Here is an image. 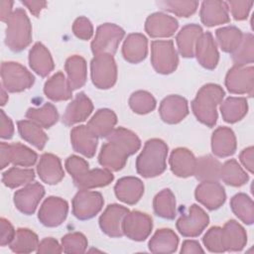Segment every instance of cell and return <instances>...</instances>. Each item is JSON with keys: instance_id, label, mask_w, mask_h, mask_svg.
I'll use <instances>...</instances> for the list:
<instances>
[{"instance_id": "5bb4252c", "label": "cell", "mask_w": 254, "mask_h": 254, "mask_svg": "<svg viewBox=\"0 0 254 254\" xmlns=\"http://www.w3.org/2000/svg\"><path fill=\"white\" fill-rule=\"evenodd\" d=\"M44 194L45 189L41 184L30 183L14 193V203L21 212L33 214Z\"/></svg>"}, {"instance_id": "2e32d148", "label": "cell", "mask_w": 254, "mask_h": 254, "mask_svg": "<svg viewBox=\"0 0 254 254\" xmlns=\"http://www.w3.org/2000/svg\"><path fill=\"white\" fill-rule=\"evenodd\" d=\"M159 113L164 122L169 124L179 123L189 113L188 101L180 95H169L162 100Z\"/></svg>"}, {"instance_id": "680465c9", "label": "cell", "mask_w": 254, "mask_h": 254, "mask_svg": "<svg viewBox=\"0 0 254 254\" xmlns=\"http://www.w3.org/2000/svg\"><path fill=\"white\" fill-rule=\"evenodd\" d=\"M14 134V125L12 120L0 110V137L3 139H10Z\"/></svg>"}, {"instance_id": "83f0119b", "label": "cell", "mask_w": 254, "mask_h": 254, "mask_svg": "<svg viewBox=\"0 0 254 254\" xmlns=\"http://www.w3.org/2000/svg\"><path fill=\"white\" fill-rule=\"evenodd\" d=\"M114 179L111 171L103 169L87 170L81 175L73 178L75 187L79 190H89L93 188H101L109 185Z\"/></svg>"}, {"instance_id": "7dc6e473", "label": "cell", "mask_w": 254, "mask_h": 254, "mask_svg": "<svg viewBox=\"0 0 254 254\" xmlns=\"http://www.w3.org/2000/svg\"><path fill=\"white\" fill-rule=\"evenodd\" d=\"M253 35L245 34L243 35L242 41L239 47L232 53V61L234 65L244 66L246 64H252L254 60L253 53Z\"/></svg>"}, {"instance_id": "ffe728a7", "label": "cell", "mask_w": 254, "mask_h": 254, "mask_svg": "<svg viewBox=\"0 0 254 254\" xmlns=\"http://www.w3.org/2000/svg\"><path fill=\"white\" fill-rule=\"evenodd\" d=\"M92 110L93 105L91 100L83 92H79L67 105L63 116V123L66 126H71L82 122L90 115Z\"/></svg>"}, {"instance_id": "4fadbf2b", "label": "cell", "mask_w": 254, "mask_h": 254, "mask_svg": "<svg viewBox=\"0 0 254 254\" xmlns=\"http://www.w3.org/2000/svg\"><path fill=\"white\" fill-rule=\"evenodd\" d=\"M68 211L67 202L58 196L48 197L40 207L38 218L48 227H56L62 224Z\"/></svg>"}, {"instance_id": "3957f363", "label": "cell", "mask_w": 254, "mask_h": 254, "mask_svg": "<svg viewBox=\"0 0 254 254\" xmlns=\"http://www.w3.org/2000/svg\"><path fill=\"white\" fill-rule=\"evenodd\" d=\"M168 146L161 139H151L145 143L143 151L137 157L136 170L144 178H153L166 170Z\"/></svg>"}, {"instance_id": "ba28073f", "label": "cell", "mask_w": 254, "mask_h": 254, "mask_svg": "<svg viewBox=\"0 0 254 254\" xmlns=\"http://www.w3.org/2000/svg\"><path fill=\"white\" fill-rule=\"evenodd\" d=\"M151 63L159 73L167 74L173 72L179 64L173 41H153L151 44Z\"/></svg>"}, {"instance_id": "8fae6325", "label": "cell", "mask_w": 254, "mask_h": 254, "mask_svg": "<svg viewBox=\"0 0 254 254\" xmlns=\"http://www.w3.org/2000/svg\"><path fill=\"white\" fill-rule=\"evenodd\" d=\"M153 227L152 218L141 211H129L122 222L123 234L135 241L145 240Z\"/></svg>"}, {"instance_id": "f6af8a7d", "label": "cell", "mask_w": 254, "mask_h": 254, "mask_svg": "<svg viewBox=\"0 0 254 254\" xmlns=\"http://www.w3.org/2000/svg\"><path fill=\"white\" fill-rule=\"evenodd\" d=\"M35 179V172L32 169H20L13 167L8 171L3 173L2 182L3 184L10 188L15 189L23 185H28L32 183Z\"/></svg>"}, {"instance_id": "bcb514c9", "label": "cell", "mask_w": 254, "mask_h": 254, "mask_svg": "<svg viewBox=\"0 0 254 254\" xmlns=\"http://www.w3.org/2000/svg\"><path fill=\"white\" fill-rule=\"evenodd\" d=\"M9 149L10 161L16 167H31L38 159L37 154L33 150L20 143L9 144Z\"/></svg>"}, {"instance_id": "d590c367", "label": "cell", "mask_w": 254, "mask_h": 254, "mask_svg": "<svg viewBox=\"0 0 254 254\" xmlns=\"http://www.w3.org/2000/svg\"><path fill=\"white\" fill-rule=\"evenodd\" d=\"M65 71L71 89L81 87L86 81V62L80 56H71L65 62Z\"/></svg>"}, {"instance_id": "d6a6232c", "label": "cell", "mask_w": 254, "mask_h": 254, "mask_svg": "<svg viewBox=\"0 0 254 254\" xmlns=\"http://www.w3.org/2000/svg\"><path fill=\"white\" fill-rule=\"evenodd\" d=\"M202 34V29L196 24H189L181 29L177 35V44L180 54L185 58L194 56L195 44Z\"/></svg>"}, {"instance_id": "6125c7cd", "label": "cell", "mask_w": 254, "mask_h": 254, "mask_svg": "<svg viewBox=\"0 0 254 254\" xmlns=\"http://www.w3.org/2000/svg\"><path fill=\"white\" fill-rule=\"evenodd\" d=\"M0 168L4 169L7 167L11 161H10V149H9V144L2 142L0 144Z\"/></svg>"}, {"instance_id": "91938a15", "label": "cell", "mask_w": 254, "mask_h": 254, "mask_svg": "<svg viewBox=\"0 0 254 254\" xmlns=\"http://www.w3.org/2000/svg\"><path fill=\"white\" fill-rule=\"evenodd\" d=\"M253 155H254L253 147H248V148L244 149L239 156L241 163L243 164L245 169L248 170L250 173H253V168H254V160H253L254 156Z\"/></svg>"}, {"instance_id": "b9f144b4", "label": "cell", "mask_w": 254, "mask_h": 254, "mask_svg": "<svg viewBox=\"0 0 254 254\" xmlns=\"http://www.w3.org/2000/svg\"><path fill=\"white\" fill-rule=\"evenodd\" d=\"M155 213L163 218L173 219L176 216V199L174 193L165 189L156 194L153 201Z\"/></svg>"}, {"instance_id": "4dcf8cb0", "label": "cell", "mask_w": 254, "mask_h": 254, "mask_svg": "<svg viewBox=\"0 0 254 254\" xmlns=\"http://www.w3.org/2000/svg\"><path fill=\"white\" fill-rule=\"evenodd\" d=\"M44 92L48 98L54 101L67 100L72 96L69 82L62 71H58L46 81Z\"/></svg>"}, {"instance_id": "e0dca14e", "label": "cell", "mask_w": 254, "mask_h": 254, "mask_svg": "<svg viewBox=\"0 0 254 254\" xmlns=\"http://www.w3.org/2000/svg\"><path fill=\"white\" fill-rule=\"evenodd\" d=\"M194 194L196 200L210 210L220 207L226 198L224 189L218 182H201Z\"/></svg>"}, {"instance_id": "e7e4bbea", "label": "cell", "mask_w": 254, "mask_h": 254, "mask_svg": "<svg viewBox=\"0 0 254 254\" xmlns=\"http://www.w3.org/2000/svg\"><path fill=\"white\" fill-rule=\"evenodd\" d=\"M12 6H13V2L12 1H6V0H2L0 1V13H1V21L2 22H6L8 21V19L10 18V16L12 15L13 11H12Z\"/></svg>"}, {"instance_id": "ab89813d", "label": "cell", "mask_w": 254, "mask_h": 254, "mask_svg": "<svg viewBox=\"0 0 254 254\" xmlns=\"http://www.w3.org/2000/svg\"><path fill=\"white\" fill-rule=\"evenodd\" d=\"M9 245L10 249L15 253H30L37 251L39 238L32 230L28 228H19L16 231L13 241Z\"/></svg>"}, {"instance_id": "7a4b0ae2", "label": "cell", "mask_w": 254, "mask_h": 254, "mask_svg": "<svg viewBox=\"0 0 254 254\" xmlns=\"http://www.w3.org/2000/svg\"><path fill=\"white\" fill-rule=\"evenodd\" d=\"M224 91L221 86L214 83L203 85L191 102V109L196 119L212 127L217 120L216 106L222 101Z\"/></svg>"}, {"instance_id": "ac0fdd59", "label": "cell", "mask_w": 254, "mask_h": 254, "mask_svg": "<svg viewBox=\"0 0 254 254\" xmlns=\"http://www.w3.org/2000/svg\"><path fill=\"white\" fill-rule=\"evenodd\" d=\"M178 26V21L174 17L157 12L147 18L145 30L152 38H167L175 34Z\"/></svg>"}, {"instance_id": "f1b7e54d", "label": "cell", "mask_w": 254, "mask_h": 254, "mask_svg": "<svg viewBox=\"0 0 254 254\" xmlns=\"http://www.w3.org/2000/svg\"><path fill=\"white\" fill-rule=\"evenodd\" d=\"M148 52V42L142 34H130L122 47V55L124 59L131 64L142 62Z\"/></svg>"}, {"instance_id": "484cf974", "label": "cell", "mask_w": 254, "mask_h": 254, "mask_svg": "<svg viewBox=\"0 0 254 254\" xmlns=\"http://www.w3.org/2000/svg\"><path fill=\"white\" fill-rule=\"evenodd\" d=\"M170 167L172 172L181 178L193 176L196 159L193 154L186 148L175 149L170 157Z\"/></svg>"}, {"instance_id": "603a6c76", "label": "cell", "mask_w": 254, "mask_h": 254, "mask_svg": "<svg viewBox=\"0 0 254 254\" xmlns=\"http://www.w3.org/2000/svg\"><path fill=\"white\" fill-rule=\"evenodd\" d=\"M37 172L40 179L48 185L58 184L64 176L60 159L50 153L41 156L37 166Z\"/></svg>"}, {"instance_id": "cb8c5ba5", "label": "cell", "mask_w": 254, "mask_h": 254, "mask_svg": "<svg viewBox=\"0 0 254 254\" xmlns=\"http://www.w3.org/2000/svg\"><path fill=\"white\" fill-rule=\"evenodd\" d=\"M114 191L119 200L127 204H134L143 195L144 185L138 178L124 177L116 183Z\"/></svg>"}, {"instance_id": "1f68e13d", "label": "cell", "mask_w": 254, "mask_h": 254, "mask_svg": "<svg viewBox=\"0 0 254 254\" xmlns=\"http://www.w3.org/2000/svg\"><path fill=\"white\" fill-rule=\"evenodd\" d=\"M116 123V114L110 109L103 108L96 111L86 126L97 138H103L107 137L113 131Z\"/></svg>"}, {"instance_id": "9f6ffc18", "label": "cell", "mask_w": 254, "mask_h": 254, "mask_svg": "<svg viewBox=\"0 0 254 254\" xmlns=\"http://www.w3.org/2000/svg\"><path fill=\"white\" fill-rule=\"evenodd\" d=\"M0 224H1V238H0V244L1 246H5L10 244L16 234V231L13 227V225L11 224V222L9 220H7L6 218L2 217L0 220Z\"/></svg>"}, {"instance_id": "6f0895ef", "label": "cell", "mask_w": 254, "mask_h": 254, "mask_svg": "<svg viewBox=\"0 0 254 254\" xmlns=\"http://www.w3.org/2000/svg\"><path fill=\"white\" fill-rule=\"evenodd\" d=\"M63 251V247L59 244V242L52 238L47 237L43 239L37 248L38 253H61Z\"/></svg>"}, {"instance_id": "74e56055", "label": "cell", "mask_w": 254, "mask_h": 254, "mask_svg": "<svg viewBox=\"0 0 254 254\" xmlns=\"http://www.w3.org/2000/svg\"><path fill=\"white\" fill-rule=\"evenodd\" d=\"M17 125L18 131L24 140H26L39 150L44 149L48 141V137L40 125L36 124L31 120L18 121Z\"/></svg>"}, {"instance_id": "be15d7a7", "label": "cell", "mask_w": 254, "mask_h": 254, "mask_svg": "<svg viewBox=\"0 0 254 254\" xmlns=\"http://www.w3.org/2000/svg\"><path fill=\"white\" fill-rule=\"evenodd\" d=\"M22 3L30 10L34 16H39L41 10L46 7V1H22Z\"/></svg>"}, {"instance_id": "6da1fadb", "label": "cell", "mask_w": 254, "mask_h": 254, "mask_svg": "<svg viewBox=\"0 0 254 254\" xmlns=\"http://www.w3.org/2000/svg\"><path fill=\"white\" fill-rule=\"evenodd\" d=\"M106 138L107 142L101 147L98 162L109 171L121 170L128 157L136 153L141 146L138 136L123 127L114 129Z\"/></svg>"}, {"instance_id": "03108f58", "label": "cell", "mask_w": 254, "mask_h": 254, "mask_svg": "<svg viewBox=\"0 0 254 254\" xmlns=\"http://www.w3.org/2000/svg\"><path fill=\"white\" fill-rule=\"evenodd\" d=\"M8 100V95L4 90V87L1 88V105H4Z\"/></svg>"}, {"instance_id": "44dd1931", "label": "cell", "mask_w": 254, "mask_h": 254, "mask_svg": "<svg viewBox=\"0 0 254 254\" xmlns=\"http://www.w3.org/2000/svg\"><path fill=\"white\" fill-rule=\"evenodd\" d=\"M220 236L223 251H240L247 242L245 229L235 220H229L221 227Z\"/></svg>"}, {"instance_id": "d4e9b609", "label": "cell", "mask_w": 254, "mask_h": 254, "mask_svg": "<svg viewBox=\"0 0 254 254\" xmlns=\"http://www.w3.org/2000/svg\"><path fill=\"white\" fill-rule=\"evenodd\" d=\"M200 19L207 27L228 23L230 19L227 3L223 1H204L200 8Z\"/></svg>"}, {"instance_id": "f546056e", "label": "cell", "mask_w": 254, "mask_h": 254, "mask_svg": "<svg viewBox=\"0 0 254 254\" xmlns=\"http://www.w3.org/2000/svg\"><path fill=\"white\" fill-rule=\"evenodd\" d=\"M31 68L41 75L47 76L54 69V61L48 49L42 43H36L29 53Z\"/></svg>"}, {"instance_id": "f5cc1de1", "label": "cell", "mask_w": 254, "mask_h": 254, "mask_svg": "<svg viewBox=\"0 0 254 254\" xmlns=\"http://www.w3.org/2000/svg\"><path fill=\"white\" fill-rule=\"evenodd\" d=\"M72 31L77 38L81 40H89L93 34V27L87 18L78 17L72 25Z\"/></svg>"}, {"instance_id": "db71d44e", "label": "cell", "mask_w": 254, "mask_h": 254, "mask_svg": "<svg viewBox=\"0 0 254 254\" xmlns=\"http://www.w3.org/2000/svg\"><path fill=\"white\" fill-rule=\"evenodd\" d=\"M65 168H66V171L69 173V175L72 177V179L81 175L82 173H84L89 169L88 163L84 159L74 155L69 156L66 159Z\"/></svg>"}, {"instance_id": "8d00e7d4", "label": "cell", "mask_w": 254, "mask_h": 254, "mask_svg": "<svg viewBox=\"0 0 254 254\" xmlns=\"http://www.w3.org/2000/svg\"><path fill=\"white\" fill-rule=\"evenodd\" d=\"M248 104L244 97H228L220 105V112L224 121L235 123L247 113Z\"/></svg>"}, {"instance_id": "8992f818", "label": "cell", "mask_w": 254, "mask_h": 254, "mask_svg": "<svg viewBox=\"0 0 254 254\" xmlns=\"http://www.w3.org/2000/svg\"><path fill=\"white\" fill-rule=\"evenodd\" d=\"M1 77L3 87L9 92H20L28 89L35 81L34 75L25 66L14 62L2 63Z\"/></svg>"}, {"instance_id": "7402d4cb", "label": "cell", "mask_w": 254, "mask_h": 254, "mask_svg": "<svg viewBox=\"0 0 254 254\" xmlns=\"http://www.w3.org/2000/svg\"><path fill=\"white\" fill-rule=\"evenodd\" d=\"M70 141L75 152L87 158L94 156L97 147V137L86 125L74 127L70 132Z\"/></svg>"}, {"instance_id": "d6986e66", "label": "cell", "mask_w": 254, "mask_h": 254, "mask_svg": "<svg viewBox=\"0 0 254 254\" xmlns=\"http://www.w3.org/2000/svg\"><path fill=\"white\" fill-rule=\"evenodd\" d=\"M194 55L197 62L207 69H213L217 65L219 55L215 41L209 32L202 33L198 38L194 48Z\"/></svg>"}, {"instance_id": "277c9868", "label": "cell", "mask_w": 254, "mask_h": 254, "mask_svg": "<svg viewBox=\"0 0 254 254\" xmlns=\"http://www.w3.org/2000/svg\"><path fill=\"white\" fill-rule=\"evenodd\" d=\"M32 42V26L26 12L17 8L7 21L5 44L13 52H20Z\"/></svg>"}, {"instance_id": "e575fe53", "label": "cell", "mask_w": 254, "mask_h": 254, "mask_svg": "<svg viewBox=\"0 0 254 254\" xmlns=\"http://www.w3.org/2000/svg\"><path fill=\"white\" fill-rule=\"evenodd\" d=\"M220 162L210 155L196 159L193 176L200 182H218Z\"/></svg>"}, {"instance_id": "ee69618b", "label": "cell", "mask_w": 254, "mask_h": 254, "mask_svg": "<svg viewBox=\"0 0 254 254\" xmlns=\"http://www.w3.org/2000/svg\"><path fill=\"white\" fill-rule=\"evenodd\" d=\"M233 213L244 223L252 224L254 221V204L245 193H237L230 200Z\"/></svg>"}, {"instance_id": "c3c4849f", "label": "cell", "mask_w": 254, "mask_h": 254, "mask_svg": "<svg viewBox=\"0 0 254 254\" xmlns=\"http://www.w3.org/2000/svg\"><path fill=\"white\" fill-rule=\"evenodd\" d=\"M129 105L135 113L146 114L156 107V100L151 93L144 90H138L130 96Z\"/></svg>"}, {"instance_id": "816d5d0a", "label": "cell", "mask_w": 254, "mask_h": 254, "mask_svg": "<svg viewBox=\"0 0 254 254\" xmlns=\"http://www.w3.org/2000/svg\"><path fill=\"white\" fill-rule=\"evenodd\" d=\"M221 227L214 226L211 227L203 236L202 241L204 246L209 250L210 252H216L221 253L224 252L222 245H221Z\"/></svg>"}, {"instance_id": "5b68a950", "label": "cell", "mask_w": 254, "mask_h": 254, "mask_svg": "<svg viewBox=\"0 0 254 254\" xmlns=\"http://www.w3.org/2000/svg\"><path fill=\"white\" fill-rule=\"evenodd\" d=\"M91 79L93 84L100 89L112 87L117 79V66L110 54L94 56L90 63Z\"/></svg>"}, {"instance_id": "4316f807", "label": "cell", "mask_w": 254, "mask_h": 254, "mask_svg": "<svg viewBox=\"0 0 254 254\" xmlns=\"http://www.w3.org/2000/svg\"><path fill=\"white\" fill-rule=\"evenodd\" d=\"M212 153L221 158L234 154L236 150V138L228 127H218L211 137Z\"/></svg>"}, {"instance_id": "f907efd6", "label": "cell", "mask_w": 254, "mask_h": 254, "mask_svg": "<svg viewBox=\"0 0 254 254\" xmlns=\"http://www.w3.org/2000/svg\"><path fill=\"white\" fill-rule=\"evenodd\" d=\"M164 10L170 11L180 17H190L198 6L196 1H161L158 2Z\"/></svg>"}, {"instance_id": "52a82bcc", "label": "cell", "mask_w": 254, "mask_h": 254, "mask_svg": "<svg viewBox=\"0 0 254 254\" xmlns=\"http://www.w3.org/2000/svg\"><path fill=\"white\" fill-rule=\"evenodd\" d=\"M124 30L111 23H105L96 30L95 37L91 42V51L94 56L101 54L114 55L119 43L124 37Z\"/></svg>"}, {"instance_id": "94428289", "label": "cell", "mask_w": 254, "mask_h": 254, "mask_svg": "<svg viewBox=\"0 0 254 254\" xmlns=\"http://www.w3.org/2000/svg\"><path fill=\"white\" fill-rule=\"evenodd\" d=\"M181 253H203V249L197 241L186 240L182 245Z\"/></svg>"}, {"instance_id": "f35d334b", "label": "cell", "mask_w": 254, "mask_h": 254, "mask_svg": "<svg viewBox=\"0 0 254 254\" xmlns=\"http://www.w3.org/2000/svg\"><path fill=\"white\" fill-rule=\"evenodd\" d=\"M219 179L232 187H240L247 183L248 175L240 167L236 160L230 159L220 167Z\"/></svg>"}, {"instance_id": "60d3db41", "label": "cell", "mask_w": 254, "mask_h": 254, "mask_svg": "<svg viewBox=\"0 0 254 254\" xmlns=\"http://www.w3.org/2000/svg\"><path fill=\"white\" fill-rule=\"evenodd\" d=\"M26 117L41 127L50 128L58 121L59 113L52 103L47 102L40 108H29Z\"/></svg>"}, {"instance_id": "681fc988", "label": "cell", "mask_w": 254, "mask_h": 254, "mask_svg": "<svg viewBox=\"0 0 254 254\" xmlns=\"http://www.w3.org/2000/svg\"><path fill=\"white\" fill-rule=\"evenodd\" d=\"M62 247L65 253H83L87 248V239L80 232L68 233L63 237Z\"/></svg>"}, {"instance_id": "9c48e42d", "label": "cell", "mask_w": 254, "mask_h": 254, "mask_svg": "<svg viewBox=\"0 0 254 254\" xmlns=\"http://www.w3.org/2000/svg\"><path fill=\"white\" fill-rule=\"evenodd\" d=\"M103 202L100 192L80 190L72 199V214L80 220L92 218L101 210Z\"/></svg>"}, {"instance_id": "11a10c76", "label": "cell", "mask_w": 254, "mask_h": 254, "mask_svg": "<svg viewBox=\"0 0 254 254\" xmlns=\"http://www.w3.org/2000/svg\"><path fill=\"white\" fill-rule=\"evenodd\" d=\"M252 5H253L252 1H229V2H227L228 10H230V12L235 20L246 19Z\"/></svg>"}, {"instance_id": "7bdbcfd3", "label": "cell", "mask_w": 254, "mask_h": 254, "mask_svg": "<svg viewBox=\"0 0 254 254\" xmlns=\"http://www.w3.org/2000/svg\"><path fill=\"white\" fill-rule=\"evenodd\" d=\"M215 36L220 49L223 52L230 54L235 52L243 38L242 32L234 26L223 27L216 30Z\"/></svg>"}, {"instance_id": "7c38bea8", "label": "cell", "mask_w": 254, "mask_h": 254, "mask_svg": "<svg viewBox=\"0 0 254 254\" xmlns=\"http://www.w3.org/2000/svg\"><path fill=\"white\" fill-rule=\"evenodd\" d=\"M225 85L229 92L235 94H253L254 68L253 66L234 65L225 77Z\"/></svg>"}, {"instance_id": "836d02e7", "label": "cell", "mask_w": 254, "mask_h": 254, "mask_svg": "<svg viewBox=\"0 0 254 254\" xmlns=\"http://www.w3.org/2000/svg\"><path fill=\"white\" fill-rule=\"evenodd\" d=\"M179 238L169 228H162L156 231L149 241V249L153 253H173L177 250Z\"/></svg>"}, {"instance_id": "30bf717a", "label": "cell", "mask_w": 254, "mask_h": 254, "mask_svg": "<svg viewBox=\"0 0 254 254\" xmlns=\"http://www.w3.org/2000/svg\"><path fill=\"white\" fill-rule=\"evenodd\" d=\"M208 215L198 205L192 204L188 213L182 215L177 221V229L186 237H196L207 226Z\"/></svg>"}, {"instance_id": "9a60e30c", "label": "cell", "mask_w": 254, "mask_h": 254, "mask_svg": "<svg viewBox=\"0 0 254 254\" xmlns=\"http://www.w3.org/2000/svg\"><path fill=\"white\" fill-rule=\"evenodd\" d=\"M129 209L125 206L113 203L109 204L99 217L101 230L110 237H121L123 235L122 222Z\"/></svg>"}]
</instances>
